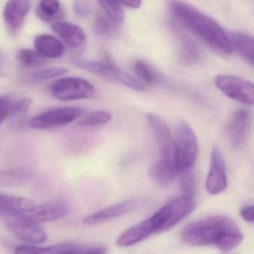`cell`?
Segmentation results:
<instances>
[{
  "label": "cell",
  "mask_w": 254,
  "mask_h": 254,
  "mask_svg": "<svg viewBox=\"0 0 254 254\" xmlns=\"http://www.w3.org/2000/svg\"><path fill=\"white\" fill-rule=\"evenodd\" d=\"M107 249L104 247L84 248L80 246L77 250L69 254H106Z\"/></svg>",
  "instance_id": "d590c367"
},
{
  "label": "cell",
  "mask_w": 254,
  "mask_h": 254,
  "mask_svg": "<svg viewBox=\"0 0 254 254\" xmlns=\"http://www.w3.org/2000/svg\"><path fill=\"white\" fill-rule=\"evenodd\" d=\"M16 59L22 65L28 67H40L46 63V58L37 51L22 49L16 53Z\"/></svg>",
  "instance_id": "4316f807"
},
{
  "label": "cell",
  "mask_w": 254,
  "mask_h": 254,
  "mask_svg": "<svg viewBox=\"0 0 254 254\" xmlns=\"http://www.w3.org/2000/svg\"><path fill=\"white\" fill-rule=\"evenodd\" d=\"M34 46L44 58H61L65 51V46L59 39L48 34L37 36L34 40Z\"/></svg>",
  "instance_id": "d6986e66"
},
{
  "label": "cell",
  "mask_w": 254,
  "mask_h": 254,
  "mask_svg": "<svg viewBox=\"0 0 254 254\" xmlns=\"http://www.w3.org/2000/svg\"><path fill=\"white\" fill-rule=\"evenodd\" d=\"M133 70L137 78L143 83L153 84L159 81L160 77L156 70L143 60H137L134 62Z\"/></svg>",
  "instance_id": "d4e9b609"
},
{
  "label": "cell",
  "mask_w": 254,
  "mask_h": 254,
  "mask_svg": "<svg viewBox=\"0 0 254 254\" xmlns=\"http://www.w3.org/2000/svg\"><path fill=\"white\" fill-rule=\"evenodd\" d=\"M113 22L106 15L98 13L95 21V31L99 35H107L114 30Z\"/></svg>",
  "instance_id": "1f68e13d"
},
{
  "label": "cell",
  "mask_w": 254,
  "mask_h": 254,
  "mask_svg": "<svg viewBox=\"0 0 254 254\" xmlns=\"http://www.w3.org/2000/svg\"><path fill=\"white\" fill-rule=\"evenodd\" d=\"M228 186L225 160L218 146H214L211 153L210 171L206 180V189L210 195H218Z\"/></svg>",
  "instance_id": "8fae6325"
},
{
  "label": "cell",
  "mask_w": 254,
  "mask_h": 254,
  "mask_svg": "<svg viewBox=\"0 0 254 254\" xmlns=\"http://www.w3.org/2000/svg\"><path fill=\"white\" fill-rule=\"evenodd\" d=\"M181 46V58L188 65H192L198 62L200 59V50L198 46L190 39L182 40Z\"/></svg>",
  "instance_id": "83f0119b"
},
{
  "label": "cell",
  "mask_w": 254,
  "mask_h": 254,
  "mask_svg": "<svg viewBox=\"0 0 254 254\" xmlns=\"http://www.w3.org/2000/svg\"><path fill=\"white\" fill-rule=\"evenodd\" d=\"M169 9L182 26L197 36L215 52L222 55L232 53L234 49L229 36L214 19L184 1H170Z\"/></svg>",
  "instance_id": "7a4b0ae2"
},
{
  "label": "cell",
  "mask_w": 254,
  "mask_h": 254,
  "mask_svg": "<svg viewBox=\"0 0 254 254\" xmlns=\"http://www.w3.org/2000/svg\"><path fill=\"white\" fill-rule=\"evenodd\" d=\"M31 177L32 171L25 167L3 170L0 171V187H19L28 183Z\"/></svg>",
  "instance_id": "44dd1931"
},
{
  "label": "cell",
  "mask_w": 254,
  "mask_h": 254,
  "mask_svg": "<svg viewBox=\"0 0 254 254\" xmlns=\"http://www.w3.org/2000/svg\"><path fill=\"white\" fill-rule=\"evenodd\" d=\"M5 61V58H4V54L0 51V64H3Z\"/></svg>",
  "instance_id": "f35d334b"
},
{
  "label": "cell",
  "mask_w": 254,
  "mask_h": 254,
  "mask_svg": "<svg viewBox=\"0 0 254 254\" xmlns=\"http://www.w3.org/2000/svg\"><path fill=\"white\" fill-rule=\"evenodd\" d=\"M73 10L77 16L80 18H86L92 13V7L88 3L82 1H75L73 3Z\"/></svg>",
  "instance_id": "836d02e7"
},
{
  "label": "cell",
  "mask_w": 254,
  "mask_h": 254,
  "mask_svg": "<svg viewBox=\"0 0 254 254\" xmlns=\"http://www.w3.org/2000/svg\"><path fill=\"white\" fill-rule=\"evenodd\" d=\"M52 95L63 101L89 99L95 96L96 89L89 81L77 77L58 79L50 86Z\"/></svg>",
  "instance_id": "277c9868"
},
{
  "label": "cell",
  "mask_w": 254,
  "mask_h": 254,
  "mask_svg": "<svg viewBox=\"0 0 254 254\" xmlns=\"http://www.w3.org/2000/svg\"><path fill=\"white\" fill-rule=\"evenodd\" d=\"M80 247L74 243H65L46 248L21 246L15 249V254H69Z\"/></svg>",
  "instance_id": "cb8c5ba5"
},
{
  "label": "cell",
  "mask_w": 254,
  "mask_h": 254,
  "mask_svg": "<svg viewBox=\"0 0 254 254\" xmlns=\"http://www.w3.org/2000/svg\"><path fill=\"white\" fill-rule=\"evenodd\" d=\"M106 16L114 24H122L125 20V13L123 5L114 1L101 0L98 1Z\"/></svg>",
  "instance_id": "484cf974"
},
{
  "label": "cell",
  "mask_w": 254,
  "mask_h": 254,
  "mask_svg": "<svg viewBox=\"0 0 254 254\" xmlns=\"http://www.w3.org/2000/svg\"><path fill=\"white\" fill-rule=\"evenodd\" d=\"M82 107H59L40 113L28 121V125L34 129H52L65 126L84 113Z\"/></svg>",
  "instance_id": "8992f818"
},
{
  "label": "cell",
  "mask_w": 254,
  "mask_h": 254,
  "mask_svg": "<svg viewBox=\"0 0 254 254\" xmlns=\"http://www.w3.org/2000/svg\"><path fill=\"white\" fill-rule=\"evenodd\" d=\"M182 238L188 246H213L228 252L238 247L244 237L234 221L217 216L190 224L182 231Z\"/></svg>",
  "instance_id": "6da1fadb"
},
{
  "label": "cell",
  "mask_w": 254,
  "mask_h": 254,
  "mask_svg": "<svg viewBox=\"0 0 254 254\" xmlns=\"http://www.w3.org/2000/svg\"><path fill=\"white\" fill-rule=\"evenodd\" d=\"M147 119L159 147L160 161L168 163L178 169L175 137L170 127L162 118L155 113L147 114Z\"/></svg>",
  "instance_id": "ba28073f"
},
{
  "label": "cell",
  "mask_w": 254,
  "mask_h": 254,
  "mask_svg": "<svg viewBox=\"0 0 254 254\" xmlns=\"http://www.w3.org/2000/svg\"><path fill=\"white\" fill-rule=\"evenodd\" d=\"M120 3L122 5L126 6L128 8L137 9L140 7L142 2L138 0H130V1H121Z\"/></svg>",
  "instance_id": "74e56055"
},
{
  "label": "cell",
  "mask_w": 254,
  "mask_h": 254,
  "mask_svg": "<svg viewBox=\"0 0 254 254\" xmlns=\"http://www.w3.org/2000/svg\"><path fill=\"white\" fill-rule=\"evenodd\" d=\"M31 1L13 0L6 3L3 10V19L7 31L16 35L20 31L31 8Z\"/></svg>",
  "instance_id": "9a60e30c"
},
{
  "label": "cell",
  "mask_w": 254,
  "mask_h": 254,
  "mask_svg": "<svg viewBox=\"0 0 254 254\" xmlns=\"http://www.w3.org/2000/svg\"><path fill=\"white\" fill-rule=\"evenodd\" d=\"M233 49L254 67V37L242 32H231Z\"/></svg>",
  "instance_id": "ffe728a7"
},
{
  "label": "cell",
  "mask_w": 254,
  "mask_h": 254,
  "mask_svg": "<svg viewBox=\"0 0 254 254\" xmlns=\"http://www.w3.org/2000/svg\"><path fill=\"white\" fill-rule=\"evenodd\" d=\"M32 104V100L30 98H24L16 102L13 103L10 106V114L9 116L16 117L22 116L28 112Z\"/></svg>",
  "instance_id": "d6a6232c"
},
{
  "label": "cell",
  "mask_w": 254,
  "mask_h": 254,
  "mask_svg": "<svg viewBox=\"0 0 254 254\" xmlns=\"http://www.w3.org/2000/svg\"><path fill=\"white\" fill-rule=\"evenodd\" d=\"M140 204H141V201L138 199L124 201L120 204L107 207L87 216L83 219V223L86 225H95L104 223L110 219L125 216L134 211L140 207Z\"/></svg>",
  "instance_id": "2e32d148"
},
{
  "label": "cell",
  "mask_w": 254,
  "mask_h": 254,
  "mask_svg": "<svg viewBox=\"0 0 254 254\" xmlns=\"http://www.w3.org/2000/svg\"><path fill=\"white\" fill-rule=\"evenodd\" d=\"M179 173L176 167L161 161L155 163L149 169V177L163 187L169 186Z\"/></svg>",
  "instance_id": "603a6c76"
},
{
  "label": "cell",
  "mask_w": 254,
  "mask_h": 254,
  "mask_svg": "<svg viewBox=\"0 0 254 254\" xmlns=\"http://www.w3.org/2000/svg\"><path fill=\"white\" fill-rule=\"evenodd\" d=\"M11 104L9 97L0 96V125L8 117Z\"/></svg>",
  "instance_id": "e575fe53"
},
{
  "label": "cell",
  "mask_w": 254,
  "mask_h": 254,
  "mask_svg": "<svg viewBox=\"0 0 254 254\" xmlns=\"http://www.w3.org/2000/svg\"><path fill=\"white\" fill-rule=\"evenodd\" d=\"M240 216L246 222L254 223V205L243 207L240 211Z\"/></svg>",
  "instance_id": "8d00e7d4"
},
{
  "label": "cell",
  "mask_w": 254,
  "mask_h": 254,
  "mask_svg": "<svg viewBox=\"0 0 254 254\" xmlns=\"http://www.w3.org/2000/svg\"><path fill=\"white\" fill-rule=\"evenodd\" d=\"M175 145L176 166L179 173L190 169L198 157V143L193 129L185 121L178 124Z\"/></svg>",
  "instance_id": "3957f363"
},
{
  "label": "cell",
  "mask_w": 254,
  "mask_h": 254,
  "mask_svg": "<svg viewBox=\"0 0 254 254\" xmlns=\"http://www.w3.org/2000/svg\"><path fill=\"white\" fill-rule=\"evenodd\" d=\"M216 87L231 99L254 106V84L230 75H219L214 79Z\"/></svg>",
  "instance_id": "52a82bcc"
},
{
  "label": "cell",
  "mask_w": 254,
  "mask_h": 254,
  "mask_svg": "<svg viewBox=\"0 0 254 254\" xmlns=\"http://www.w3.org/2000/svg\"><path fill=\"white\" fill-rule=\"evenodd\" d=\"M52 28L67 46L72 49H81L86 43L84 31L76 24L61 21L53 24Z\"/></svg>",
  "instance_id": "e0dca14e"
},
{
  "label": "cell",
  "mask_w": 254,
  "mask_h": 254,
  "mask_svg": "<svg viewBox=\"0 0 254 254\" xmlns=\"http://www.w3.org/2000/svg\"><path fill=\"white\" fill-rule=\"evenodd\" d=\"M68 70L63 67H47L30 73L28 78L34 82H43L65 74Z\"/></svg>",
  "instance_id": "f546056e"
},
{
  "label": "cell",
  "mask_w": 254,
  "mask_h": 254,
  "mask_svg": "<svg viewBox=\"0 0 254 254\" xmlns=\"http://www.w3.org/2000/svg\"><path fill=\"white\" fill-rule=\"evenodd\" d=\"M252 126V116L247 110L241 109L233 114L227 128L228 141L234 149L244 145Z\"/></svg>",
  "instance_id": "4fadbf2b"
},
{
  "label": "cell",
  "mask_w": 254,
  "mask_h": 254,
  "mask_svg": "<svg viewBox=\"0 0 254 254\" xmlns=\"http://www.w3.org/2000/svg\"><path fill=\"white\" fill-rule=\"evenodd\" d=\"M196 179L190 169L182 172L180 180V189L182 196L192 199L196 193Z\"/></svg>",
  "instance_id": "4dcf8cb0"
},
{
  "label": "cell",
  "mask_w": 254,
  "mask_h": 254,
  "mask_svg": "<svg viewBox=\"0 0 254 254\" xmlns=\"http://www.w3.org/2000/svg\"><path fill=\"white\" fill-rule=\"evenodd\" d=\"M195 208L193 200L180 197L173 200L157 212L158 216V234L171 229L189 216Z\"/></svg>",
  "instance_id": "9c48e42d"
},
{
  "label": "cell",
  "mask_w": 254,
  "mask_h": 254,
  "mask_svg": "<svg viewBox=\"0 0 254 254\" xmlns=\"http://www.w3.org/2000/svg\"><path fill=\"white\" fill-rule=\"evenodd\" d=\"M7 227L16 238L32 246L42 244L47 240L46 231L40 225L25 219L9 218Z\"/></svg>",
  "instance_id": "7c38bea8"
},
{
  "label": "cell",
  "mask_w": 254,
  "mask_h": 254,
  "mask_svg": "<svg viewBox=\"0 0 254 254\" xmlns=\"http://www.w3.org/2000/svg\"><path fill=\"white\" fill-rule=\"evenodd\" d=\"M72 64L79 70H84L111 80L116 81L132 89H136L139 85L138 80L135 77L125 70H121L110 61L98 62L88 60L76 59L72 61Z\"/></svg>",
  "instance_id": "5b68a950"
},
{
  "label": "cell",
  "mask_w": 254,
  "mask_h": 254,
  "mask_svg": "<svg viewBox=\"0 0 254 254\" xmlns=\"http://www.w3.org/2000/svg\"><path fill=\"white\" fill-rule=\"evenodd\" d=\"M37 16L46 23H56L61 22L64 12L61 3L55 0L40 1L36 7Z\"/></svg>",
  "instance_id": "7402d4cb"
},
{
  "label": "cell",
  "mask_w": 254,
  "mask_h": 254,
  "mask_svg": "<svg viewBox=\"0 0 254 254\" xmlns=\"http://www.w3.org/2000/svg\"><path fill=\"white\" fill-rule=\"evenodd\" d=\"M158 218L156 213L152 217L140 223L134 225L124 232L116 241L119 247L125 248L134 246L150 237L152 234L158 233Z\"/></svg>",
  "instance_id": "5bb4252c"
},
{
  "label": "cell",
  "mask_w": 254,
  "mask_h": 254,
  "mask_svg": "<svg viewBox=\"0 0 254 254\" xmlns=\"http://www.w3.org/2000/svg\"><path fill=\"white\" fill-rule=\"evenodd\" d=\"M35 203L28 198L0 193V215L13 217L31 210Z\"/></svg>",
  "instance_id": "ac0fdd59"
},
{
  "label": "cell",
  "mask_w": 254,
  "mask_h": 254,
  "mask_svg": "<svg viewBox=\"0 0 254 254\" xmlns=\"http://www.w3.org/2000/svg\"><path fill=\"white\" fill-rule=\"evenodd\" d=\"M112 117L111 113L107 110H97L83 116L77 124L84 127L98 126L108 123Z\"/></svg>",
  "instance_id": "f1b7e54d"
},
{
  "label": "cell",
  "mask_w": 254,
  "mask_h": 254,
  "mask_svg": "<svg viewBox=\"0 0 254 254\" xmlns=\"http://www.w3.org/2000/svg\"><path fill=\"white\" fill-rule=\"evenodd\" d=\"M68 206L64 201L54 200L40 205H35L31 210L13 217L25 219L28 222L40 225L64 217L68 213Z\"/></svg>",
  "instance_id": "30bf717a"
}]
</instances>
